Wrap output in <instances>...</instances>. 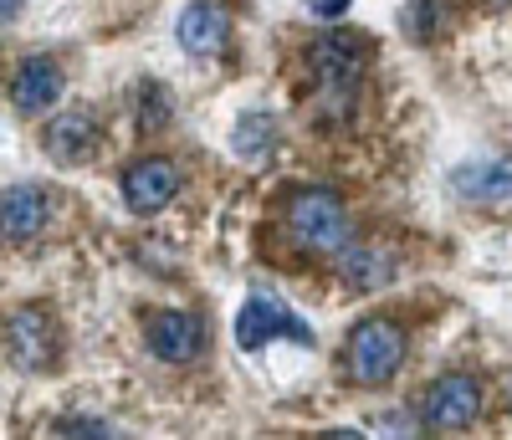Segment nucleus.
<instances>
[{
    "label": "nucleus",
    "instance_id": "obj_1",
    "mask_svg": "<svg viewBox=\"0 0 512 440\" xmlns=\"http://www.w3.org/2000/svg\"><path fill=\"white\" fill-rule=\"evenodd\" d=\"M364 52H369L364 41H349L344 31H328V36H318L313 47H308V72L318 82V103H323L328 118H344L354 108L364 67H369Z\"/></svg>",
    "mask_w": 512,
    "mask_h": 440
},
{
    "label": "nucleus",
    "instance_id": "obj_2",
    "mask_svg": "<svg viewBox=\"0 0 512 440\" xmlns=\"http://www.w3.org/2000/svg\"><path fill=\"white\" fill-rule=\"evenodd\" d=\"M282 220H287V236H292L297 251H338L349 241V205L323 185L297 190L287 200Z\"/></svg>",
    "mask_w": 512,
    "mask_h": 440
},
{
    "label": "nucleus",
    "instance_id": "obj_3",
    "mask_svg": "<svg viewBox=\"0 0 512 440\" xmlns=\"http://www.w3.org/2000/svg\"><path fill=\"white\" fill-rule=\"evenodd\" d=\"M405 364V328L390 323V318H364L354 323L349 333V374L354 384L364 389H379V384H390Z\"/></svg>",
    "mask_w": 512,
    "mask_h": 440
},
{
    "label": "nucleus",
    "instance_id": "obj_4",
    "mask_svg": "<svg viewBox=\"0 0 512 440\" xmlns=\"http://www.w3.org/2000/svg\"><path fill=\"white\" fill-rule=\"evenodd\" d=\"M277 338H292V343H313V328L292 313V307L272 292H251L241 302V318H236V343L246 354H256L262 343H277Z\"/></svg>",
    "mask_w": 512,
    "mask_h": 440
},
{
    "label": "nucleus",
    "instance_id": "obj_5",
    "mask_svg": "<svg viewBox=\"0 0 512 440\" xmlns=\"http://www.w3.org/2000/svg\"><path fill=\"white\" fill-rule=\"evenodd\" d=\"M62 195L47 185H11L0 190V246H26L57 220Z\"/></svg>",
    "mask_w": 512,
    "mask_h": 440
},
{
    "label": "nucleus",
    "instance_id": "obj_6",
    "mask_svg": "<svg viewBox=\"0 0 512 440\" xmlns=\"http://www.w3.org/2000/svg\"><path fill=\"white\" fill-rule=\"evenodd\" d=\"M482 415V384L472 374H446L431 384V394H425V405H420V420L431 425V430H472Z\"/></svg>",
    "mask_w": 512,
    "mask_h": 440
},
{
    "label": "nucleus",
    "instance_id": "obj_7",
    "mask_svg": "<svg viewBox=\"0 0 512 440\" xmlns=\"http://www.w3.org/2000/svg\"><path fill=\"white\" fill-rule=\"evenodd\" d=\"M144 343L164 364H195L210 343V328L200 313H149L144 318Z\"/></svg>",
    "mask_w": 512,
    "mask_h": 440
},
{
    "label": "nucleus",
    "instance_id": "obj_8",
    "mask_svg": "<svg viewBox=\"0 0 512 440\" xmlns=\"http://www.w3.org/2000/svg\"><path fill=\"white\" fill-rule=\"evenodd\" d=\"M57 348H62V338H57V323H52L47 307H21V313L11 318V328H6V354H11L16 369H26V374L52 369V364H57Z\"/></svg>",
    "mask_w": 512,
    "mask_h": 440
},
{
    "label": "nucleus",
    "instance_id": "obj_9",
    "mask_svg": "<svg viewBox=\"0 0 512 440\" xmlns=\"http://www.w3.org/2000/svg\"><path fill=\"white\" fill-rule=\"evenodd\" d=\"M180 195V164L164 159V154H149L139 164H128L123 174V200L134 215H159L169 200Z\"/></svg>",
    "mask_w": 512,
    "mask_h": 440
},
{
    "label": "nucleus",
    "instance_id": "obj_10",
    "mask_svg": "<svg viewBox=\"0 0 512 440\" xmlns=\"http://www.w3.org/2000/svg\"><path fill=\"white\" fill-rule=\"evenodd\" d=\"M98 139H103V128L88 108H67L62 118L47 123V134H41V149H47L52 164H82V159H93L98 154Z\"/></svg>",
    "mask_w": 512,
    "mask_h": 440
},
{
    "label": "nucleus",
    "instance_id": "obj_11",
    "mask_svg": "<svg viewBox=\"0 0 512 440\" xmlns=\"http://www.w3.org/2000/svg\"><path fill=\"white\" fill-rule=\"evenodd\" d=\"M175 36H180V47L190 57H221L226 41H231V16H226V6H216V0H190V6L180 11V21H175Z\"/></svg>",
    "mask_w": 512,
    "mask_h": 440
},
{
    "label": "nucleus",
    "instance_id": "obj_12",
    "mask_svg": "<svg viewBox=\"0 0 512 440\" xmlns=\"http://www.w3.org/2000/svg\"><path fill=\"white\" fill-rule=\"evenodd\" d=\"M57 98H62V72H57V62H52V57L21 62V72H16V82H11L16 113H21V118H36V113H47Z\"/></svg>",
    "mask_w": 512,
    "mask_h": 440
},
{
    "label": "nucleus",
    "instance_id": "obj_13",
    "mask_svg": "<svg viewBox=\"0 0 512 440\" xmlns=\"http://www.w3.org/2000/svg\"><path fill=\"white\" fill-rule=\"evenodd\" d=\"M338 277L359 292H379L395 282V256L384 246H369V241H344L338 246Z\"/></svg>",
    "mask_w": 512,
    "mask_h": 440
},
{
    "label": "nucleus",
    "instance_id": "obj_14",
    "mask_svg": "<svg viewBox=\"0 0 512 440\" xmlns=\"http://www.w3.org/2000/svg\"><path fill=\"white\" fill-rule=\"evenodd\" d=\"M451 180H456V195H461V200H477V205L512 200V159H477V164H461Z\"/></svg>",
    "mask_w": 512,
    "mask_h": 440
},
{
    "label": "nucleus",
    "instance_id": "obj_15",
    "mask_svg": "<svg viewBox=\"0 0 512 440\" xmlns=\"http://www.w3.org/2000/svg\"><path fill=\"white\" fill-rule=\"evenodd\" d=\"M446 16H451V0H410L400 26L410 41H436L446 31Z\"/></svg>",
    "mask_w": 512,
    "mask_h": 440
},
{
    "label": "nucleus",
    "instance_id": "obj_16",
    "mask_svg": "<svg viewBox=\"0 0 512 440\" xmlns=\"http://www.w3.org/2000/svg\"><path fill=\"white\" fill-rule=\"evenodd\" d=\"M272 139H277V123H272L267 113H246V118L236 123V154H241V159H262V154L272 149Z\"/></svg>",
    "mask_w": 512,
    "mask_h": 440
},
{
    "label": "nucleus",
    "instance_id": "obj_17",
    "mask_svg": "<svg viewBox=\"0 0 512 440\" xmlns=\"http://www.w3.org/2000/svg\"><path fill=\"white\" fill-rule=\"evenodd\" d=\"M169 118H175V103H169L164 87H159V82L139 87V128H144V134H159Z\"/></svg>",
    "mask_w": 512,
    "mask_h": 440
},
{
    "label": "nucleus",
    "instance_id": "obj_18",
    "mask_svg": "<svg viewBox=\"0 0 512 440\" xmlns=\"http://www.w3.org/2000/svg\"><path fill=\"white\" fill-rule=\"evenodd\" d=\"M52 430H57V435H93V440H98V435H118L108 420H93V415H67V420H57Z\"/></svg>",
    "mask_w": 512,
    "mask_h": 440
},
{
    "label": "nucleus",
    "instance_id": "obj_19",
    "mask_svg": "<svg viewBox=\"0 0 512 440\" xmlns=\"http://www.w3.org/2000/svg\"><path fill=\"white\" fill-rule=\"evenodd\" d=\"M349 6H354V0H308V11H313L318 21H338V16H349Z\"/></svg>",
    "mask_w": 512,
    "mask_h": 440
},
{
    "label": "nucleus",
    "instance_id": "obj_20",
    "mask_svg": "<svg viewBox=\"0 0 512 440\" xmlns=\"http://www.w3.org/2000/svg\"><path fill=\"white\" fill-rule=\"evenodd\" d=\"M16 11H21V0H0V26H6Z\"/></svg>",
    "mask_w": 512,
    "mask_h": 440
},
{
    "label": "nucleus",
    "instance_id": "obj_21",
    "mask_svg": "<svg viewBox=\"0 0 512 440\" xmlns=\"http://www.w3.org/2000/svg\"><path fill=\"white\" fill-rule=\"evenodd\" d=\"M487 6H492V11H512V0H487Z\"/></svg>",
    "mask_w": 512,
    "mask_h": 440
}]
</instances>
